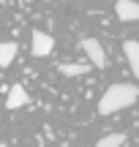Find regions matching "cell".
Segmentation results:
<instances>
[{
  "mask_svg": "<svg viewBox=\"0 0 139 147\" xmlns=\"http://www.w3.org/2000/svg\"><path fill=\"white\" fill-rule=\"evenodd\" d=\"M136 98H139V87H134L128 82H115L98 98V115L109 117V115H115L120 109H128L131 104H136Z\"/></svg>",
  "mask_w": 139,
  "mask_h": 147,
  "instance_id": "cell-1",
  "label": "cell"
},
{
  "mask_svg": "<svg viewBox=\"0 0 139 147\" xmlns=\"http://www.w3.org/2000/svg\"><path fill=\"white\" fill-rule=\"evenodd\" d=\"M79 47H82V52L87 55V63H90L93 68H107V65H109L107 52H104V47L96 41V38H82Z\"/></svg>",
  "mask_w": 139,
  "mask_h": 147,
  "instance_id": "cell-2",
  "label": "cell"
},
{
  "mask_svg": "<svg viewBox=\"0 0 139 147\" xmlns=\"http://www.w3.org/2000/svg\"><path fill=\"white\" fill-rule=\"evenodd\" d=\"M52 49H55V38L49 36V33L33 30V36H30V52L36 55V57H47V55H52Z\"/></svg>",
  "mask_w": 139,
  "mask_h": 147,
  "instance_id": "cell-3",
  "label": "cell"
},
{
  "mask_svg": "<svg viewBox=\"0 0 139 147\" xmlns=\"http://www.w3.org/2000/svg\"><path fill=\"white\" fill-rule=\"evenodd\" d=\"M25 104H30V93H27L22 84H11L8 87V95H5V109H22Z\"/></svg>",
  "mask_w": 139,
  "mask_h": 147,
  "instance_id": "cell-4",
  "label": "cell"
},
{
  "mask_svg": "<svg viewBox=\"0 0 139 147\" xmlns=\"http://www.w3.org/2000/svg\"><path fill=\"white\" fill-rule=\"evenodd\" d=\"M115 14L120 22H136L139 19V3L136 0H117L115 3Z\"/></svg>",
  "mask_w": 139,
  "mask_h": 147,
  "instance_id": "cell-5",
  "label": "cell"
},
{
  "mask_svg": "<svg viewBox=\"0 0 139 147\" xmlns=\"http://www.w3.org/2000/svg\"><path fill=\"white\" fill-rule=\"evenodd\" d=\"M57 71L63 74V76H85V74L93 71V65L87 63V60H82V63H60Z\"/></svg>",
  "mask_w": 139,
  "mask_h": 147,
  "instance_id": "cell-6",
  "label": "cell"
},
{
  "mask_svg": "<svg viewBox=\"0 0 139 147\" xmlns=\"http://www.w3.org/2000/svg\"><path fill=\"white\" fill-rule=\"evenodd\" d=\"M123 52H126V60H128L134 76L139 79V41H126L123 44Z\"/></svg>",
  "mask_w": 139,
  "mask_h": 147,
  "instance_id": "cell-7",
  "label": "cell"
},
{
  "mask_svg": "<svg viewBox=\"0 0 139 147\" xmlns=\"http://www.w3.org/2000/svg\"><path fill=\"white\" fill-rule=\"evenodd\" d=\"M16 57V44L14 41H0V68H8Z\"/></svg>",
  "mask_w": 139,
  "mask_h": 147,
  "instance_id": "cell-8",
  "label": "cell"
},
{
  "mask_svg": "<svg viewBox=\"0 0 139 147\" xmlns=\"http://www.w3.org/2000/svg\"><path fill=\"white\" fill-rule=\"evenodd\" d=\"M123 142H126V134H109V136L98 139L96 147H123Z\"/></svg>",
  "mask_w": 139,
  "mask_h": 147,
  "instance_id": "cell-9",
  "label": "cell"
}]
</instances>
